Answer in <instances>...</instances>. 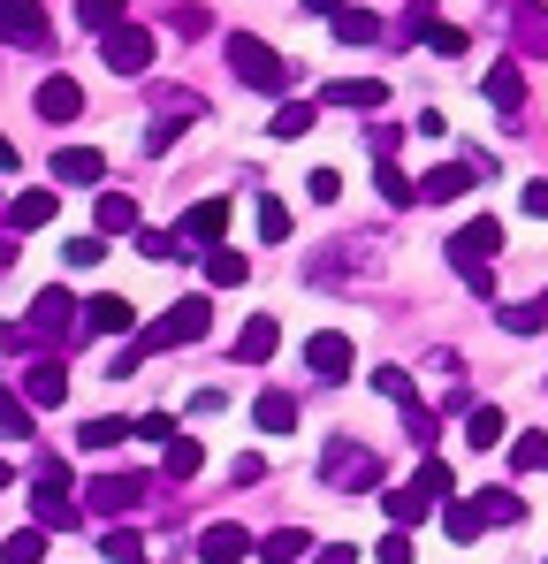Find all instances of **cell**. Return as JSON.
Listing matches in <instances>:
<instances>
[{
	"mask_svg": "<svg viewBox=\"0 0 548 564\" xmlns=\"http://www.w3.org/2000/svg\"><path fill=\"white\" fill-rule=\"evenodd\" d=\"M495 252H503V221H495V214L464 221V229L450 237V268H457V282L487 297V290H495Z\"/></svg>",
	"mask_w": 548,
	"mask_h": 564,
	"instance_id": "cell-1",
	"label": "cell"
},
{
	"mask_svg": "<svg viewBox=\"0 0 548 564\" xmlns=\"http://www.w3.org/2000/svg\"><path fill=\"white\" fill-rule=\"evenodd\" d=\"M229 69H237V77H244L252 93H274V99L297 85V69H289L282 54H274L267 39H252V31H229Z\"/></svg>",
	"mask_w": 548,
	"mask_h": 564,
	"instance_id": "cell-2",
	"label": "cell"
},
{
	"mask_svg": "<svg viewBox=\"0 0 548 564\" xmlns=\"http://www.w3.org/2000/svg\"><path fill=\"white\" fill-rule=\"evenodd\" d=\"M77 305H85V297H69L62 282H46V290L31 297V321H23V328H31V336H46V344H62V336H85V313H77Z\"/></svg>",
	"mask_w": 548,
	"mask_h": 564,
	"instance_id": "cell-3",
	"label": "cell"
},
{
	"mask_svg": "<svg viewBox=\"0 0 548 564\" xmlns=\"http://www.w3.org/2000/svg\"><path fill=\"white\" fill-rule=\"evenodd\" d=\"M69 488H77V480H69V466H62V458H46V466H39V488H31L39 527H77V511H85V503H77Z\"/></svg>",
	"mask_w": 548,
	"mask_h": 564,
	"instance_id": "cell-4",
	"label": "cell"
},
{
	"mask_svg": "<svg viewBox=\"0 0 548 564\" xmlns=\"http://www.w3.org/2000/svg\"><path fill=\"white\" fill-rule=\"evenodd\" d=\"M145 473H99V480H85V511H99V519H130L138 503H145Z\"/></svg>",
	"mask_w": 548,
	"mask_h": 564,
	"instance_id": "cell-5",
	"label": "cell"
},
{
	"mask_svg": "<svg viewBox=\"0 0 548 564\" xmlns=\"http://www.w3.org/2000/svg\"><path fill=\"white\" fill-rule=\"evenodd\" d=\"M206 328H213V305H206V297H176V305L153 321V336H145L138 351H161V344H198Z\"/></svg>",
	"mask_w": 548,
	"mask_h": 564,
	"instance_id": "cell-6",
	"label": "cell"
},
{
	"mask_svg": "<svg viewBox=\"0 0 548 564\" xmlns=\"http://www.w3.org/2000/svg\"><path fill=\"white\" fill-rule=\"evenodd\" d=\"M99 62H107L114 77H145V69H153V31H138V23L99 31Z\"/></svg>",
	"mask_w": 548,
	"mask_h": 564,
	"instance_id": "cell-7",
	"label": "cell"
},
{
	"mask_svg": "<svg viewBox=\"0 0 548 564\" xmlns=\"http://www.w3.org/2000/svg\"><path fill=\"white\" fill-rule=\"evenodd\" d=\"M320 480H328V488H359V480H381V458H373L365 443H351V435H336V443L320 451Z\"/></svg>",
	"mask_w": 548,
	"mask_h": 564,
	"instance_id": "cell-8",
	"label": "cell"
},
{
	"mask_svg": "<svg viewBox=\"0 0 548 564\" xmlns=\"http://www.w3.org/2000/svg\"><path fill=\"white\" fill-rule=\"evenodd\" d=\"M0 39L8 46H54V23L39 0H0Z\"/></svg>",
	"mask_w": 548,
	"mask_h": 564,
	"instance_id": "cell-9",
	"label": "cell"
},
{
	"mask_svg": "<svg viewBox=\"0 0 548 564\" xmlns=\"http://www.w3.org/2000/svg\"><path fill=\"white\" fill-rule=\"evenodd\" d=\"M138 328V305L122 297V290H99V297H85V336H130Z\"/></svg>",
	"mask_w": 548,
	"mask_h": 564,
	"instance_id": "cell-10",
	"label": "cell"
},
{
	"mask_svg": "<svg viewBox=\"0 0 548 564\" xmlns=\"http://www.w3.org/2000/svg\"><path fill=\"white\" fill-rule=\"evenodd\" d=\"M62 397H69V375H62V359H54V351L23 367V404H31V412H54Z\"/></svg>",
	"mask_w": 548,
	"mask_h": 564,
	"instance_id": "cell-11",
	"label": "cell"
},
{
	"mask_svg": "<svg viewBox=\"0 0 548 564\" xmlns=\"http://www.w3.org/2000/svg\"><path fill=\"white\" fill-rule=\"evenodd\" d=\"M351 359H359V351H351V336H343V328H320V336L305 344V367H313L320 381H343V375H351Z\"/></svg>",
	"mask_w": 548,
	"mask_h": 564,
	"instance_id": "cell-12",
	"label": "cell"
},
{
	"mask_svg": "<svg viewBox=\"0 0 548 564\" xmlns=\"http://www.w3.org/2000/svg\"><path fill=\"white\" fill-rule=\"evenodd\" d=\"M176 237H183V245H206V252H213V245L229 237V198H198V206L183 214Z\"/></svg>",
	"mask_w": 548,
	"mask_h": 564,
	"instance_id": "cell-13",
	"label": "cell"
},
{
	"mask_svg": "<svg viewBox=\"0 0 548 564\" xmlns=\"http://www.w3.org/2000/svg\"><path fill=\"white\" fill-rule=\"evenodd\" d=\"M252 550H260V542H252L244 527H229V519L198 534V557H206V564H244V557H252Z\"/></svg>",
	"mask_w": 548,
	"mask_h": 564,
	"instance_id": "cell-14",
	"label": "cell"
},
{
	"mask_svg": "<svg viewBox=\"0 0 548 564\" xmlns=\"http://www.w3.org/2000/svg\"><path fill=\"white\" fill-rule=\"evenodd\" d=\"M480 93H487V107L518 115V107H526V69H518V62H495V69L480 77Z\"/></svg>",
	"mask_w": 548,
	"mask_h": 564,
	"instance_id": "cell-15",
	"label": "cell"
},
{
	"mask_svg": "<svg viewBox=\"0 0 548 564\" xmlns=\"http://www.w3.org/2000/svg\"><path fill=\"white\" fill-rule=\"evenodd\" d=\"M39 115H46V122H77V115H85V85H77V77H46V85H39Z\"/></svg>",
	"mask_w": 548,
	"mask_h": 564,
	"instance_id": "cell-16",
	"label": "cell"
},
{
	"mask_svg": "<svg viewBox=\"0 0 548 564\" xmlns=\"http://www.w3.org/2000/svg\"><path fill=\"white\" fill-rule=\"evenodd\" d=\"M381 511H388V527H404V534H412V527L435 511V496H427L419 480H404V488H388V496H381Z\"/></svg>",
	"mask_w": 548,
	"mask_h": 564,
	"instance_id": "cell-17",
	"label": "cell"
},
{
	"mask_svg": "<svg viewBox=\"0 0 548 564\" xmlns=\"http://www.w3.org/2000/svg\"><path fill=\"white\" fill-rule=\"evenodd\" d=\"M472 176H480L472 161H450V169H427V176H419V198H427V206H442V198H464V191H472Z\"/></svg>",
	"mask_w": 548,
	"mask_h": 564,
	"instance_id": "cell-18",
	"label": "cell"
},
{
	"mask_svg": "<svg viewBox=\"0 0 548 564\" xmlns=\"http://www.w3.org/2000/svg\"><path fill=\"white\" fill-rule=\"evenodd\" d=\"M107 176V153H91V145H62L54 153V184H99Z\"/></svg>",
	"mask_w": 548,
	"mask_h": 564,
	"instance_id": "cell-19",
	"label": "cell"
},
{
	"mask_svg": "<svg viewBox=\"0 0 548 564\" xmlns=\"http://www.w3.org/2000/svg\"><path fill=\"white\" fill-rule=\"evenodd\" d=\"M274 344H282L274 313H252V321H244V336H237V359H244V367H267V359H274Z\"/></svg>",
	"mask_w": 548,
	"mask_h": 564,
	"instance_id": "cell-20",
	"label": "cell"
},
{
	"mask_svg": "<svg viewBox=\"0 0 548 564\" xmlns=\"http://www.w3.org/2000/svg\"><path fill=\"white\" fill-rule=\"evenodd\" d=\"M91 221H99V237H130L138 229V198L130 191H99V214Z\"/></svg>",
	"mask_w": 548,
	"mask_h": 564,
	"instance_id": "cell-21",
	"label": "cell"
},
{
	"mask_svg": "<svg viewBox=\"0 0 548 564\" xmlns=\"http://www.w3.org/2000/svg\"><path fill=\"white\" fill-rule=\"evenodd\" d=\"M313 550H320V542H313L305 527H274L267 542H260V557H267V564H305Z\"/></svg>",
	"mask_w": 548,
	"mask_h": 564,
	"instance_id": "cell-22",
	"label": "cell"
},
{
	"mask_svg": "<svg viewBox=\"0 0 548 564\" xmlns=\"http://www.w3.org/2000/svg\"><path fill=\"white\" fill-rule=\"evenodd\" d=\"M320 99H328V107H381V99H388V85H381V77H336Z\"/></svg>",
	"mask_w": 548,
	"mask_h": 564,
	"instance_id": "cell-23",
	"label": "cell"
},
{
	"mask_svg": "<svg viewBox=\"0 0 548 564\" xmlns=\"http://www.w3.org/2000/svg\"><path fill=\"white\" fill-rule=\"evenodd\" d=\"M252 420H260L267 435H289V427H297V397H289V389H260V404H252Z\"/></svg>",
	"mask_w": 548,
	"mask_h": 564,
	"instance_id": "cell-24",
	"label": "cell"
},
{
	"mask_svg": "<svg viewBox=\"0 0 548 564\" xmlns=\"http://www.w3.org/2000/svg\"><path fill=\"white\" fill-rule=\"evenodd\" d=\"M503 427H511V420H503L495 404H472V412H464V443H472V451H503Z\"/></svg>",
	"mask_w": 548,
	"mask_h": 564,
	"instance_id": "cell-25",
	"label": "cell"
},
{
	"mask_svg": "<svg viewBox=\"0 0 548 564\" xmlns=\"http://www.w3.org/2000/svg\"><path fill=\"white\" fill-rule=\"evenodd\" d=\"M54 221V191H23V198H8V229H46Z\"/></svg>",
	"mask_w": 548,
	"mask_h": 564,
	"instance_id": "cell-26",
	"label": "cell"
},
{
	"mask_svg": "<svg viewBox=\"0 0 548 564\" xmlns=\"http://www.w3.org/2000/svg\"><path fill=\"white\" fill-rule=\"evenodd\" d=\"M39 427H31V404H23V389H0V443H31Z\"/></svg>",
	"mask_w": 548,
	"mask_h": 564,
	"instance_id": "cell-27",
	"label": "cell"
},
{
	"mask_svg": "<svg viewBox=\"0 0 548 564\" xmlns=\"http://www.w3.org/2000/svg\"><path fill=\"white\" fill-rule=\"evenodd\" d=\"M244 275H252V260H244V252H221V245L206 252V282H213V290H244Z\"/></svg>",
	"mask_w": 548,
	"mask_h": 564,
	"instance_id": "cell-28",
	"label": "cell"
},
{
	"mask_svg": "<svg viewBox=\"0 0 548 564\" xmlns=\"http://www.w3.org/2000/svg\"><path fill=\"white\" fill-rule=\"evenodd\" d=\"M252 221H260V237H267V245H289V206H282L274 191L252 198Z\"/></svg>",
	"mask_w": 548,
	"mask_h": 564,
	"instance_id": "cell-29",
	"label": "cell"
},
{
	"mask_svg": "<svg viewBox=\"0 0 548 564\" xmlns=\"http://www.w3.org/2000/svg\"><path fill=\"white\" fill-rule=\"evenodd\" d=\"M328 23H336V39H343V46H373V39H381V23H373L365 8H336Z\"/></svg>",
	"mask_w": 548,
	"mask_h": 564,
	"instance_id": "cell-30",
	"label": "cell"
},
{
	"mask_svg": "<svg viewBox=\"0 0 548 564\" xmlns=\"http://www.w3.org/2000/svg\"><path fill=\"white\" fill-rule=\"evenodd\" d=\"M480 519H487V527H518V519H526V496H511V488H487V496H480Z\"/></svg>",
	"mask_w": 548,
	"mask_h": 564,
	"instance_id": "cell-31",
	"label": "cell"
},
{
	"mask_svg": "<svg viewBox=\"0 0 548 564\" xmlns=\"http://www.w3.org/2000/svg\"><path fill=\"white\" fill-rule=\"evenodd\" d=\"M313 122H320V115H313V99H282V107H274V138H305V130H313Z\"/></svg>",
	"mask_w": 548,
	"mask_h": 564,
	"instance_id": "cell-32",
	"label": "cell"
},
{
	"mask_svg": "<svg viewBox=\"0 0 548 564\" xmlns=\"http://www.w3.org/2000/svg\"><path fill=\"white\" fill-rule=\"evenodd\" d=\"M198 466H206V451H198L190 435H176V443L161 451V473H168V480H190V473H198Z\"/></svg>",
	"mask_w": 548,
	"mask_h": 564,
	"instance_id": "cell-33",
	"label": "cell"
},
{
	"mask_svg": "<svg viewBox=\"0 0 548 564\" xmlns=\"http://www.w3.org/2000/svg\"><path fill=\"white\" fill-rule=\"evenodd\" d=\"M122 435H138V420H85V427H77V443H85V451H114Z\"/></svg>",
	"mask_w": 548,
	"mask_h": 564,
	"instance_id": "cell-34",
	"label": "cell"
},
{
	"mask_svg": "<svg viewBox=\"0 0 548 564\" xmlns=\"http://www.w3.org/2000/svg\"><path fill=\"white\" fill-rule=\"evenodd\" d=\"M77 23L85 31H114V23H130V0H77Z\"/></svg>",
	"mask_w": 548,
	"mask_h": 564,
	"instance_id": "cell-35",
	"label": "cell"
},
{
	"mask_svg": "<svg viewBox=\"0 0 548 564\" xmlns=\"http://www.w3.org/2000/svg\"><path fill=\"white\" fill-rule=\"evenodd\" d=\"M548 313L541 305H511V297H503V305H495V328H503V336H534V328H541Z\"/></svg>",
	"mask_w": 548,
	"mask_h": 564,
	"instance_id": "cell-36",
	"label": "cell"
},
{
	"mask_svg": "<svg viewBox=\"0 0 548 564\" xmlns=\"http://www.w3.org/2000/svg\"><path fill=\"white\" fill-rule=\"evenodd\" d=\"M373 184H381V198H388V206H412V198H419V184H412L396 161H381V169H373Z\"/></svg>",
	"mask_w": 548,
	"mask_h": 564,
	"instance_id": "cell-37",
	"label": "cell"
},
{
	"mask_svg": "<svg viewBox=\"0 0 548 564\" xmlns=\"http://www.w3.org/2000/svg\"><path fill=\"white\" fill-rule=\"evenodd\" d=\"M442 527H450V542H480V527H487V519H480V496H472V503H450Z\"/></svg>",
	"mask_w": 548,
	"mask_h": 564,
	"instance_id": "cell-38",
	"label": "cell"
},
{
	"mask_svg": "<svg viewBox=\"0 0 548 564\" xmlns=\"http://www.w3.org/2000/svg\"><path fill=\"white\" fill-rule=\"evenodd\" d=\"M39 557H46V534H39V527H23V534L0 542V564H39Z\"/></svg>",
	"mask_w": 548,
	"mask_h": 564,
	"instance_id": "cell-39",
	"label": "cell"
},
{
	"mask_svg": "<svg viewBox=\"0 0 548 564\" xmlns=\"http://www.w3.org/2000/svg\"><path fill=\"white\" fill-rule=\"evenodd\" d=\"M373 389H381L388 404H419V389H412V375H404V367H373Z\"/></svg>",
	"mask_w": 548,
	"mask_h": 564,
	"instance_id": "cell-40",
	"label": "cell"
},
{
	"mask_svg": "<svg viewBox=\"0 0 548 564\" xmlns=\"http://www.w3.org/2000/svg\"><path fill=\"white\" fill-rule=\"evenodd\" d=\"M99 550H107V564H145V534H130V527H114V534H107Z\"/></svg>",
	"mask_w": 548,
	"mask_h": 564,
	"instance_id": "cell-41",
	"label": "cell"
},
{
	"mask_svg": "<svg viewBox=\"0 0 548 564\" xmlns=\"http://www.w3.org/2000/svg\"><path fill=\"white\" fill-rule=\"evenodd\" d=\"M404 435H412V451H435V435H442V427H435V412H427V404H404Z\"/></svg>",
	"mask_w": 548,
	"mask_h": 564,
	"instance_id": "cell-42",
	"label": "cell"
},
{
	"mask_svg": "<svg viewBox=\"0 0 548 564\" xmlns=\"http://www.w3.org/2000/svg\"><path fill=\"white\" fill-rule=\"evenodd\" d=\"M511 466L518 473H548V435H518V443H511Z\"/></svg>",
	"mask_w": 548,
	"mask_h": 564,
	"instance_id": "cell-43",
	"label": "cell"
},
{
	"mask_svg": "<svg viewBox=\"0 0 548 564\" xmlns=\"http://www.w3.org/2000/svg\"><path fill=\"white\" fill-rule=\"evenodd\" d=\"M138 252H145V260H176V252H190V245H183L176 229H138Z\"/></svg>",
	"mask_w": 548,
	"mask_h": 564,
	"instance_id": "cell-44",
	"label": "cell"
},
{
	"mask_svg": "<svg viewBox=\"0 0 548 564\" xmlns=\"http://www.w3.org/2000/svg\"><path fill=\"white\" fill-rule=\"evenodd\" d=\"M412 480H419V488H427L435 503L450 496V466H442V458H419V473H412Z\"/></svg>",
	"mask_w": 548,
	"mask_h": 564,
	"instance_id": "cell-45",
	"label": "cell"
},
{
	"mask_svg": "<svg viewBox=\"0 0 548 564\" xmlns=\"http://www.w3.org/2000/svg\"><path fill=\"white\" fill-rule=\"evenodd\" d=\"M373 557H381V564H412V534H404V527H388V534L373 542Z\"/></svg>",
	"mask_w": 548,
	"mask_h": 564,
	"instance_id": "cell-46",
	"label": "cell"
},
{
	"mask_svg": "<svg viewBox=\"0 0 548 564\" xmlns=\"http://www.w3.org/2000/svg\"><path fill=\"white\" fill-rule=\"evenodd\" d=\"M305 191H313V206H336V198H343V176H336V169H313Z\"/></svg>",
	"mask_w": 548,
	"mask_h": 564,
	"instance_id": "cell-47",
	"label": "cell"
},
{
	"mask_svg": "<svg viewBox=\"0 0 548 564\" xmlns=\"http://www.w3.org/2000/svg\"><path fill=\"white\" fill-rule=\"evenodd\" d=\"M62 252H69V268H99V252H107V245H99V229H91V237H69Z\"/></svg>",
	"mask_w": 548,
	"mask_h": 564,
	"instance_id": "cell-48",
	"label": "cell"
},
{
	"mask_svg": "<svg viewBox=\"0 0 548 564\" xmlns=\"http://www.w3.org/2000/svg\"><path fill=\"white\" fill-rule=\"evenodd\" d=\"M427 46H435V54H464V46H472V39H464V31H457V23H435V31H427Z\"/></svg>",
	"mask_w": 548,
	"mask_h": 564,
	"instance_id": "cell-49",
	"label": "cell"
},
{
	"mask_svg": "<svg viewBox=\"0 0 548 564\" xmlns=\"http://www.w3.org/2000/svg\"><path fill=\"white\" fill-rule=\"evenodd\" d=\"M138 435H145V443H161V451H168V443H176V420H168V412H145V420H138Z\"/></svg>",
	"mask_w": 548,
	"mask_h": 564,
	"instance_id": "cell-50",
	"label": "cell"
},
{
	"mask_svg": "<svg viewBox=\"0 0 548 564\" xmlns=\"http://www.w3.org/2000/svg\"><path fill=\"white\" fill-rule=\"evenodd\" d=\"M168 23H176V39H198V31H206V8H198V0H183Z\"/></svg>",
	"mask_w": 548,
	"mask_h": 564,
	"instance_id": "cell-51",
	"label": "cell"
},
{
	"mask_svg": "<svg viewBox=\"0 0 548 564\" xmlns=\"http://www.w3.org/2000/svg\"><path fill=\"white\" fill-rule=\"evenodd\" d=\"M351 557H359L351 542H320V550H313V557H305V564H351Z\"/></svg>",
	"mask_w": 548,
	"mask_h": 564,
	"instance_id": "cell-52",
	"label": "cell"
},
{
	"mask_svg": "<svg viewBox=\"0 0 548 564\" xmlns=\"http://www.w3.org/2000/svg\"><path fill=\"white\" fill-rule=\"evenodd\" d=\"M518 206H526L534 221H548V184H526V191H518Z\"/></svg>",
	"mask_w": 548,
	"mask_h": 564,
	"instance_id": "cell-53",
	"label": "cell"
},
{
	"mask_svg": "<svg viewBox=\"0 0 548 564\" xmlns=\"http://www.w3.org/2000/svg\"><path fill=\"white\" fill-rule=\"evenodd\" d=\"M176 130H183V122H153V130H145V153H168V145H176Z\"/></svg>",
	"mask_w": 548,
	"mask_h": 564,
	"instance_id": "cell-54",
	"label": "cell"
},
{
	"mask_svg": "<svg viewBox=\"0 0 548 564\" xmlns=\"http://www.w3.org/2000/svg\"><path fill=\"white\" fill-rule=\"evenodd\" d=\"M297 8H305V15H336L343 0H297Z\"/></svg>",
	"mask_w": 548,
	"mask_h": 564,
	"instance_id": "cell-55",
	"label": "cell"
},
{
	"mask_svg": "<svg viewBox=\"0 0 548 564\" xmlns=\"http://www.w3.org/2000/svg\"><path fill=\"white\" fill-rule=\"evenodd\" d=\"M8 169H15V145H8V138H0V176H8Z\"/></svg>",
	"mask_w": 548,
	"mask_h": 564,
	"instance_id": "cell-56",
	"label": "cell"
},
{
	"mask_svg": "<svg viewBox=\"0 0 548 564\" xmlns=\"http://www.w3.org/2000/svg\"><path fill=\"white\" fill-rule=\"evenodd\" d=\"M0 488H15V466H8V458H0Z\"/></svg>",
	"mask_w": 548,
	"mask_h": 564,
	"instance_id": "cell-57",
	"label": "cell"
},
{
	"mask_svg": "<svg viewBox=\"0 0 548 564\" xmlns=\"http://www.w3.org/2000/svg\"><path fill=\"white\" fill-rule=\"evenodd\" d=\"M541 313H548V290H541Z\"/></svg>",
	"mask_w": 548,
	"mask_h": 564,
	"instance_id": "cell-58",
	"label": "cell"
}]
</instances>
